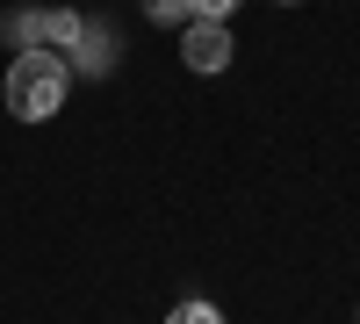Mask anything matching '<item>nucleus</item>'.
I'll return each mask as SVG.
<instances>
[{
  "instance_id": "1",
  "label": "nucleus",
  "mask_w": 360,
  "mask_h": 324,
  "mask_svg": "<svg viewBox=\"0 0 360 324\" xmlns=\"http://www.w3.org/2000/svg\"><path fill=\"white\" fill-rule=\"evenodd\" d=\"M0 94H8V115H15V123H51V115L65 108V94H72L65 51H15Z\"/></svg>"
},
{
  "instance_id": "2",
  "label": "nucleus",
  "mask_w": 360,
  "mask_h": 324,
  "mask_svg": "<svg viewBox=\"0 0 360 324\" xmlns=\"http://www.w3.org/2000/svg\"><path fill=\"white\" fill-rule=\"evenodd\" d=\"M65 65H72V79H108L123 65V37H115L108 15H79V37L65 51Z\"/></svg>"
},
{
  "instance_id": "3",
  "label": "nucleus",
  "mask_w": 360,
  "mask_h": 324,
  "mask_svg": "<svg viewBox=\"0 0 360 324\" xmlns=\"http://www.w3.org/2000/svg\"><path fill=\"white\" fill-rule=\"evenodd\" d=\"M231 51H238L231 22H188V29H180V58H188V72H231Z\"/></svg>"
},
{
  "instance_id": "4",
  "label": "nucleus",
  "mask_w": 360,
  "mask_h": 324,
  "mask_svg": "<svg viewBox=\"0 0 360 324\" xmlns=\"http://www.w3.org/2000/svg\"><path fill=\"white\" fill-rule=\"evenodd\" d=\"M0 37L15 51H44V8H8L0 15Z\"/></svg>"
},
{
  "instance_id": "5",
  "label": "nucleus",
  "mask_w": 360,
  "mask_h": 324,
  "mask_svg": "<svg viewBox=\"0 0 360 324\" xmlns=\"http://www.w3.org/2000/svg\"><path fill=\"white\" fill-rule=\"evenodd\" d=\"M79 37V15L72 8H44V51H72Z\"/></svg>"
},
{
  "instance_id": "6",
  "label": "nucleus",
  "mask_w": 360,
  "mask_h": 324,
  "mask_svg": "<svg viewBox=\"0 0 360 324\" xmlns=\"http://www.w3.org/2000/svg\"><path fill=\"white\" fill-rule=\"evenodd\" d=\"M166 324H231V317H224L217 303H202V296H188V303H173V310H166Z\"/></svg>"
},
{
  "instance_id": "7",
  "label": "nucleus",
  "mask_w": 360,
  "mask_h": 324,
  "mask_svg": "<svg viewBox=\"0 0 360 324\" xmlns=\"http://www.w3.org/2000/svg\"><path fill=\"white\" fill-rule=\"evenodd\" d=\"M144 22H159V29H173V22H180V29H188L195 15H188V0H144Z\"/></svg>"
},
{
  "instance_id": "8",
  "label": "nucleus",
  "mask_w": 360,
  "mask_h": 324,
  "mask_svg": "<svg viewBox=\"0 0 360 324\" xmlns=\"http://www.w3.org/2000/svg\"><path fill=\"white\" fill-rule=\"evenodd\" d=\"M188 15H195V22H231L238 0H188Z\"/></svg>"
},
{
  "instance_id": "9",
  "label": "nucleus",
  "mask_w": 360,
  "mask_h": 324,
  "mask_svg": "<svg viewBox=\"0 0 360 324\" xmlns=\"http://www.w3.org/2000/svg\"><path fill=\"white\" fill-rule=\"evenodd\" d=\"M281 8H303V0H281Z\"/></svg>"
}]
</instances>
